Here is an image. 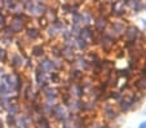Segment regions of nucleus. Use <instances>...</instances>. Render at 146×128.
I'll list each match as a JSON object with an SVG mask.
<instances>
[{
    "mask_svg": "<svg viewBox=\"0 0 146 128\" xmlns=\"http://www.w3.org/2000/svg\"><path fill=\"white\" fill-rule=\"evenodd\" d=\"M26 36L30 40H38L40 38V30L36 27H27L26 29Z\"/></svg>",
    "mask_w": 146,
    "mask_h": 128,
    "instance_id": "10",
    "label": "nucleus"
},
{
    "mask_svg": "<svg viewBox=\"0 0 146 128\" xmlns=\"http://www.w3.org/2000/svg\"><path fill=\"white\" fill-rule=\"evenodd\" d=\"M93 34H94V30H92L91 26H83V27H80L79 36L80 38H83V39L91 40L92 36H93Z\"/></svg>",
    "mask_w": 146,
    "mask_h": 128,
    "instance_id": "8",
    "label": "nucleus"
},
{
    "mask_svg": "<svg viewBox=\"0 0 146 128\" xmlns=\"http://www.w3.org/2000/svg\"><path fill=\"white\" fill-rule=\"evenodd\" d=\"M9 27L12 29L13 34H18L25 29V22H23L22 20H18V18H13V21H12L11 25H9Z\"/></svg>",
    "mask_w": 146,
    "mask_h": 128,
    "instance_id": "6",
    "label": "nucleus"
},
{
    "mask_svg": "<svg viewBox=\"0 0 146 128\" xmlns=\"http://www.w3.org/2000/svg\"><path fill=\"white\" fill-rule=\"evenodd\" d=\"M4 21H5V18H4V16H3V14H0V25H3V23H4Z\"/></svg>",
    "mask_w": 146,
    "mask_h": 128,
    "instance_id": "23",
    "label": "nucleus"
},
{
    "mask_svg": "<svg viewBox=\"0 0 146 128\" xmlns=\"http://www.w3.org/2000/svg\"><path fill=\"white\" fill-rule=\"evenodd\" d=\"M0 1H1V3H3V1H4V0H0Z\"/></svg>",
    "mask_w": 146,
    "mask_h": 128,
    "instance_id": "26",
    "label": "nucleus"
},
{
    "mask_svg": "<svg viewBox=\"0 0 146 128\" xmlns=\"http://www.w3.org/2000/svg\"><path fill=\"white\" fill-rule=\"evenodd\" d=\"M45 30H47V35L49 36L50 39H54L57 35H60V31L56 29V26L53 25V23H52V25H48Z\"/></svg>",
    "mask_w": 146,
    "mask_h": 128,
    "instance_id": "14",
    "label": "nucleus"
},
{
    "mask_svg": "<svg viewBox=\"0 0 146 128\" xmlns=\"http://www.w3.org/2000/svg\"><path fill=\"white\" fill-rule=\"evenodd\" d=\"M23 62H25V60H23V57L19 54V53H14V54H12L11 57V65L12 67H14V69H19V67H22Z\"/></svg>",
    "mask_w": 146,
    "mask_h": 128,
    "instance_id": "7",
    "label": "nucleus"
},
{
    "mask_svg": "<svg viewBox=\"0 0 146 128\" xmlns=\"http://www.w3.org/2000/svg\"><path fill=\"white\" fill-rule=\"evenodd\" d=\"M61 58L65 60V61H74L75 49L71 47H67V45H64L61 48Z\"/></svg>",
    "mask_w": 146,
    "mask_h": 128,
    "instance_id": "3",
    "label": "nucleus"
},
{
    "mask_svg": "<svg viewBox=\"0 0 146 128\" xmlns=\"http://www.w3.org/2000/svg\"><path fill=\"white\" fill-rule=\"evenodd\" d=\"M138 128H146V122H142V123H141Z\"/></svg>",
    "mask_w": 146,
    "mask_h": 128,
    "instance_id": "24",
    "label": "nucleus"
},
{
    "mask_svg": "<svg viewBox=\"0 0 146 128\" xmlns=\"http://www.w3.org/2000/svg\"><path fill=\"white\" fill-rule=\"evenodd\" d=\"M93 14L91 12H84L82 13V23L83 26H91V23H93Z\"/></svg>",
    "mask_w": 146,
    "mask_h": 128,
    "instance_id": "12",
    "label": "nucleus"
},
{
    "mask_svg": "<svg viewBox=\"0 0 146 128\" xmlns=\"http://www.w3.org/2000/svg\"><path fill=\"white\" fill-rule=\"evenodd\" d=\"M105 113H106V115H108L110 119H114V118L118 117V115H116V111L114 110V107H111V106H106V107H105Z\"/></svg>",
    "mask_w": 146,
    "mask_h": 128,
    "instance_id": "16",
    "label": "nucleus"
},
{
    "mask_svg": "<svg viewBox=\"0 0 146 128\" xmlns=\"http://www.w3.org/2000/svg\"><path fill=\"white\" fill-rule=\"evenodd\" d=\"M69 30H70V32L72 34V36H74V38H75V36L78 38V36H79V34H80V26L79 25H71V27H70Z\"/></svg>",
    "mask_w": 146,
    "mask_h": 128,
    "instance_id": "18",
    "label": "nucleus"
},
{
    "mask_svg": "<svg viewBox=\"0 0 146 128\" xmlns=\"http://www.w3.org/2000/svg\"><path fill=\"white\" fill-rule=\"evenodd\" d=\"M49 78H50L52 83H58V82H60V74H58L57 71H50Z\"/></svg>",
    "mask_w": 146,
    "mask_h": 128,
    "instance_id": "20",
    "label": "nucleus"
},
{
    "mask_svg": "<svg viewBox=\"0 0 146 128\" xmlns=\"http://www.w3.org/2000/svg\"><path fill=\"white\" fill-rule=\"evenodd\" d=\"M26 66H27V67L33 66V60H31L30 57H26Z\"/></svg>",
    "mask_w": 146,
    "mask_h": 128,
    "instance_id": "22",
    "label": "nucleus"
},
{
    "mask_svg": "<svg viewBox=\"0 0 146 128\" xmlns=\"http://www.w3.org/2000/svg\"><path fill=\"white\" fill-rule=\"evenodd\" d=\"M108 26H109V21H108V17L105 16H100L93 20V30L96 32L102 34L108 29Z\"/></svg>",
    "mask_w": 146,
    "mask_h": 128,
    "instance_id": "1",
    "label": "nucleus"
},
{
    "mask_svg": "<svg viewBox=\"0 0 146 128\" xmlns=\"http://www.w3.org/2000/svg\"><path fill=\"white\" fill-rule=\"evenodd\" d=\"M4 7H5L7 9H11V11H14V7H16L17 1L16 0H4Z\"/></svg>",
    "mask_w": 146,
    "mask_h": 128,
    "instance_id": "17",
    "label": "nucleus"
},
{
    "mask_svg": "<svg viewBox=\"0 0 146 128\" xmlns=\"http://www.w3.org/2000/svg\"><path fill=\"white\" fill-rule=\"evenodd\" d=\"M31 54H33L34 57H39V58L44 57V54H45L44 45H41V44L33 45V48H31Z\"/></svg>",
    "mask_w": 146,
    "mask_h": 128,
    "instance_id": "9",
    "label": "nucleus"
},
{
    "mask_svg": "<svg viewBox=\"0 0 146 128\" xmlns=\"http://www.w3.org/2000/svg\"><path fill=\"white\" fill-rule=\"evenodd\" d=\"M71 23L72 25H79L82 23V13L80 12H76V13L71 14Z\"/></svg>",
    "mask_w": 146,
    "mask_h": 128,
    "instance_id": "15",
    "label": "nucleus"
},
{
    "mask_svg": "<svg viewBox=\"0 0 146 128\" xmlns=\"http://www.w3.org/2000/svg\"><path fill=\"white\" fill-rule=\"evenodd\" d=\"M8 57V52L5 49H0V61H5Z\"/></svg>",
    "mask_w": 146,
    "mask_h": 128,
    "instance_id": "21",
    "label": "nucleus"
},
{
    "mask_svg": "<svg viewBox=\"0 0 146 128\" xmlns=\"http://www.w3.org/2000/svg\"><path fill=\"white\" fill-rule=\"evenodd\" d=\"M143 114H146V110H145V113H143Z\"/></svg>",
    "mask_w": 146,
    "mask_h": 128,
    "instance_id": "27",
    "label": "nucleus"
},
{
    "mask_svg": "<svg viewBox=\"0 0 146 128\" xmlns=\"http://www.w3.org/2000/svg\"><path fill=\"white\" fill-rule=\"evenodd\" d=\"M138 34H140V30H138L137 26L128 25L127 29H125L124 35H125V39L127 40H136L137 39V36H138Z\"/></svg>",
    "mask_w": 146,
    "mask_h": 128,
    "instance_id": "4",
    "label": "nucleus"
},
{
    "mask_svg": "<svg viewBox=\"0 0 146 128\" xmlns=\"http://www.w3.org/2000/svg\"><path fill=\"white\" fill-rule=\"evenodd\" d=\"M8 92H9L8 86H7L4 82H1V83H0V95H1V96H7V95H8Z\"/></svg>",
    "mask_w": 146,
    "mask_h": 128,
    "instance_id": "19",
    "label": "nucleus"
},
{
    "mask_svg": "<svg viewBox=\"0 0 146 128\" xmlns=\"http://www.w3.org/2000/svg\"><path fill=\"white\" fill-rule=\"evenodd\" d=\"M75 44H76L78 50H87L89 48V42L86 39H83V38H80V36L75 38Z\"/></svg>",
    "mask_w": 146,
    "mask_h": 128,
    "instance_id": "11",
    "label": "nucleus"
},
{
    "mask_svg": "<svg viewBox=\"0 0 146 128\" xmlns=\"http://www.w3.org/2000/svg\"><path fill=\"white\" fill-rule=\"evenodd\" d=\"M70 76H71L72 80L79 82V80H82V79L84 78V74H83L82 70H79V69H76V67H75V69L70 70Z\"/></svg>",
    "mask_w": 146,
    "mask_h": 128,
    "instance_id": "13",
    "label": "nucleus"
},
{
    "mask_svg": "<svg viewBox=\"0 0 146 128\" xmlns=\"http://www.w3.org/2000/svg\"><path fill=\"white\" fill-rule=\"evenodd\" d=\"M125 29H127V25H125L124 22H121V21H116V22L111 23V30L114 31V34L116 35V38L124 35V32H125Z\"/></svg>",
    "mask_w": 146,
    "mask_h": 128,
    "instance_id": "5",
    "label": "nucleus"
},
{
    "mask_svg": "<svg viewBox=\"0 0 146 128\" xmlns=\"http://www.w3.org/2000/svg\"><path fill=\"white\" fill-rule=\"evenodd\" d=\"M143 11H146V3L143 4Z\"/></svg>",
    "mask_w": 146,
    "mask_h": 128,
    "instance_id": "25",
    "label": "nucleus"
},
{
    "mask_svg": "<svg viewBox=\"0 0 146 128\" xmlns=\"http://www.w3.org/2000/svg\"><path fill=\"white\" fill-rule=\"evenodd\" d=\"M75 62V67L79 70H82V71H88V70H91V65H89V61L87 60V57H83V56H76L74 58Z\"/></svg>",
    "mask_w": 146,
    "mask_h": 128,
    "instance_id": "2",
    "label": "nucleus"
}]
</instances>
